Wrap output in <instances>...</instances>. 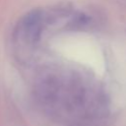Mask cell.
Listing matches in <instances>:
<instances>
[{"mask_svg": "<svg viewBox=\"0 0 126 126\" xmlns=\"http://www.w3.org/2000/svg\"><path fill=\"white\" fill-rule=\"evenodd\" d=\"M42 28V12L40 10H32L19 21L15 29L14 37L22 44H33L39 39Z\"/></svg>", "mask_w": 126, "mask_h": 126, "instance_id": "6da1fadb", "label": "cell"}]
</instances>
